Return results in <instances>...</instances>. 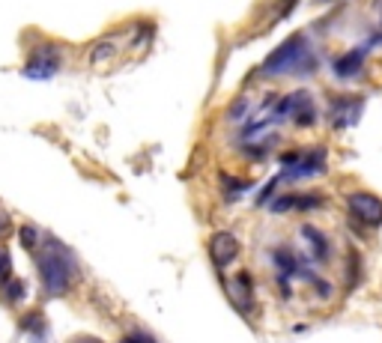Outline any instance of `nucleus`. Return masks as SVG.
Listing matches in <instances>:
<instances>
[{"label": "nucleus", "mask_w": 382, "mask_h": 343, "mask_svg": "<svg viewBox=\"0 0 382 343\" xmlns=\"http://www.w3.org/2000/svg\"><path fill=\"white\" fill-rule=\"evenodd\" d=\"M126 343H131V340H126Z\"/></svg>", "instance_id": "nucleus-15"}, {"label": "nucleus", "mask_w": 382, "mask_h": 343, "mask_svg": "<svg viewBox=\"0 0 382 343\" xmlns=\"http://www.w3.org/2000/svg\"><path fill=\"white\" fill-rule=\"evenodd\" d=\"M230 296H233V302L236 304H242L245 311L251 307V302H254V293H251V278L248 274H236V281L230 284Z\"/></svg>", "instance_id": "nucleus-6"}, {"label": "nucleus", "mask_w": 382, "mask_h": 343, "mask_svg": "<svg viewBox=\"0 0 382 343\" xmlns=\"http://www.w3.org/2000/svg\"><path fill=\"white\" fill-rule=\"evenodd\" d=\"M311 54H308V42L302 36H293L281 45L278 51H272L269 60H266L263 72L266 75H284V72H296L298 63H308Z\"/></svg>", "instance_id": "nucleus-2"}, {"label": "nucleus", "mask_w": 382, "mask_h": 343, "mask_svg": "<svg viewBox=\"0 0 382 343\" xmlns=\"http://www.w3.org/2000/svg\"><path fill=\"white\" fill-rule=\"evenodd\" d=\"M9 269H12V263H9V254L0 248V284H6V278H9Z\"/></svg>", "instance_id": "nucleus-8"}, {"label": "nucleus", "mask_w": 382, "mask_h": 343, "mask_svg": "<svg viewBox=\"0 0 382 343\" xmlns=\"http://www.w3.org/2000/svg\"><path fill=\"white\" fill-rule=\"evenodd\" d=\"M57 66H60L57 51L54 48H42L39 54H33L30 63L24 66V75L27 78H51L57 72Z\"/></svg>", "instance_id": "nucleus-4"}, {"label": "nucleus", "mask_w": 382, "mask_h": 343, "mask_svg": "<svg viewBox=\"0 0 382 343\" xmlns=\"http://www.w3.org/2000/svg\"><path fill=\"white\" fill-rule=\"evenodd\" d=\"M209 251H212L215 266H227V263H233V260H236L239 242H236V236H233V233H215Z\"/></svg>", "instance_id": "nucleus-5"}, {"label": "nucleus", "mask_w": 382, "mask_h": 343, "mask_svg": "<svg viewBox=\"0 0 382 343\" xmlns=\"http://www.w3.org/2000/svg\"><path fill=\"white\" fill-rule=\"evenodd\" d=\"M21 242H24L27 248L36 245V230H33V227H24V230H21Z\"/></svg>", "instance_id": "nucleus-9"}, {"label": "nucleus", "mask_w": 382, "mask_h": 343, "mask_svg": "<svg viewBox=\"0 0 382 343\" xmlns=\"http://www.w3.org/2000/svg\"><path fill=\"white\" fill-rule=\"evenodd\" d=\"M350 212L361 221V224H371V227L382 224V203L371 194H353L350 197Z\"/></svg>", "instance_id": "nucleus-3"}, {"label": "nucleus", "mask_w": 382, "mask_h": 343, "mask_svg": "<svg viewBox=\"0 0 382 343\" xmlns=\"http://www.w3.org/2000/svg\"><path fill=\"white\" fill-rule=\"evenodd\" d=\"M39 272H42V284H45L48 293L51 296L66 293L72 284V272H75L72 254L66 251L57 239H48L42 254H39Z\"/></svg>", "instance_id": "nucleus-1"}, {"label": "nucleus", "mask_w": 382, "mask_h": 343, "mask_svg": "<svg viewBox=\"0 0 382 343\" xmlns=\"http://www.w3.org/2000/svg\"><path fill=\"white\" fill-rule=\"evenodd\" d=\"M21 293H24V287H21V284H19V281H15V284H12V287H9V302H15V299H19V296H21Z\"/></svg>", "instance_id": "nucleus-11"}, {"label": "nucleus", "mask_w": 382, "mask_h": 343, "mask_svg": "<svg viewBox=\"0 0 382 343\" xmlns=\"http://www.w3.org/2000/svg\"><path fill=\"white\" fill-rule=\"evenodd\" d=\"M358 69H361V54H358V51H356V54H350V57H341L338 63H335V72L338 75H356L358 72Z\"/></svg>", "instance_id": "nucleus-7"}, {"label": "nucleus", "mask_w": 382, "mask_h": 343, "mask_svg": "<svg viewBox=\"0 0 382 343\" xmlns=\"http://www.w3.org/2000/svg\"><path fill=\"white\" fill-rule=\"evenodd\" d=\"M72 343H102V340H96V337H75Z\"/></svg>", "instance_id": "nucleus-12"}, {"label": "nucleus", "mask_w": 382, "mask_h": 343, "mask_svg": "<svg viewBox=\"0 0 382 343\" xmlns=\"http://www.w3.org/2000/svg\"><path fill=\"white\" fill-rule=\"evenodd\" d=\"M39 322H42V317H39V314H33V317H30L27 322H21V325H24V329H27V332H39V329H42V325H39Z\"/></svg>", "instance_id": "nucleus-10"}, {"label": "nucleus", "mask_w": 382, "mask_h": 343, "mask_svg": "<svg viewBox=\"0 0 382 343\" xmlns=\"http://www.w3.org/2000/svg\"><path fill=\"white\" fill-rule=\"evenodd\" d=\"M4 230H6V212L0 209V233H4Z\"/></svg>", "instance_id": "nucleus-13"}, {"label": "nucleus", "mask_w": 382, "mask_h": 343, "mask_svg": "<svg viewBox=\"0 0 382 343\" xmlns=\"http://www.w3.org/2000/svg\"><path fill=\"white\" fill-rule=\"evenodd\" d=\"M376 6H379V12H382V0H376Z\"/></svg>", "instance_id": "nucleus-14"}]
</instances>
